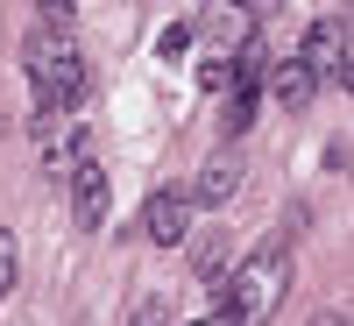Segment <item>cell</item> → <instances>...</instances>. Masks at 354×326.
<instances>
[{
	"label": "cell",
	"instance_id": "cell-1",
	"mask_svg": "<svg viewBox=\"0 0 354 326\" xmlns=\"http://www.w3.org/2000/svg\"><path fill=\"white\" fill-rule=\"evenodd\" d=\"M205 284H213V298L234 312V326H270L277 305H283V291H290V242L277 234V242H262L241 270H213Z\"/></svg>",
	"mask_w": 354,
	"mask_h": 326
},
{
	"label": "cell",
	"instance_id": "cell-2",
	"mask_svg": "<svg viewBox=\"0 0 354 326\" xmlns=\"http://www.w3.org/2000/svg\"><path fill=\"white\" fill-rule=\"evenodd\" d=\"M21 64H28V85H36V107L50 114H71L78 100H85V57H78V43L64 36V28H36V36L21 43Z\"/></svg>",
	"mask_w": 354,
	"mask_h": 326
},
{
	"label": "cell",
	"instance_id": "cell-3",
	"mask_svg": "<svg viewBox=\"0 0 354 326\" xmlns=\"http://www.w3.org/2000/svg\"><path fill=\"white\" fill-rule=\"evenodd\" d=\"M298 57H305L312 78H333L340 93H347V85H354V64H347V8L326 15V21H312V36L298 43Z\"/></svg>",
	"mask_w": 354,
	"mask_h": 326
},
{
	"label": "cell",
	"instance_id": "cell-4",
	"mask_svg": "<svg viewBox=\"0 0 354 326\" xmlns=\"http://www.w3.org/2000/svg\"><path fill=\"white\" fill-rule=\"evenodd\" d=\"M192 213H198V206H192V192H185V185L149 192V206H142V234H149L156 248H177V242L192 234Z\"/></svg>",
	"mask_w": 354,
	"mask_h": 326
},
{
	"label": "cell",
	"instance_id": "cell-5",
	"mask_svg": "<svg viewBox=\"0 0 354 326\" xmlns=\"http://www.w3.org/2000/svg\"><path fill=\"white\" fill-rule=\"evenodd\" d=\"M198 36L213 43V50H241V43H255V8L248 0H205V15H198Z\"/></svg>",
	"mask_w": 354,
	"mask_h": 326
},
{
	"label": "cell",
	"instance_id": "cell-6",
	"mask_svg": "<svg viewBox=\"0 0 354 326\" xmlns=\"http://www.w3.org/2000/svg\"><path fill=\"white\" fill-rule=\"evenodd\" d=\"M106 199H113V185H106V163H93L85 156L78 170H71V220L93 234V227H106Z\"/></svg>",
	"mask_w": 354,
	"mask_h": 326
},
{
	"label": "cell",
	"instance_id": "cell-7",
	"mask_svg": "<svg viewBox=\"0 0 354 326\" xmlns=\"http://www.w3.org/2000/svg\"><path fill=\"white\" fill-rule=\"evenodd\" d=\"M234 192H241V156H234V150H220L213 163L198 170V185H192V206H227Z\"/></svg>",
	"mask_w": 354,
	"mask_h": 326
},
{
	"label": "cell",
	"instance_id": "cell-8",
	"mask_svg": "<svg viewBox=\"0 0 354 326\" xmlns=\"http://www.w3.org/2000/svg\"><path fill=\"white\" fill-rule=\"evenodd\" d=\"M312 93H319V78L305 71V57H298V50H290V57H283V64L270 71V100H277L283 114H298V107H305Z\"/></svg>",
	"mask_w": 354,
	"mask_h": 326
},
{
	"label": "cell",
	"instance_id": "cell-9",
	"mask_svg": "<svg viewBox=\"0 0 354 326\" xmlns=\"http://www.w3.org/2000/svg\"><path fill=\"white\" fill-rule=\"evenodd\" d=\"M255 107H262V93H255V85H234V93H227V107H220V142H234V135H248V121H255Z\"/></svg>",
	"mask_w": 354,
	"mask_h": 326
},
{
	"label": "cell",
	"instance_id": "cell-10",
	"mask_svg": "<svg viewBox=\"0 0 354 326\" xmlns=\"http://www.w3.org/2000/svg\"><path fill=\"white\" fill-rule=\"evenodd\" d=\"M85 156H93V135L85 128H64V142H50V170H78Z\"/></svg>",
	"mask_w": 354,
	"mask_h": 326
},
{
	"label": "cell",
	"instance_id": "cell-11",
	"mask_svg": "<svg viewBox=\"0 0 354 326\" xmlns=\"http://www.w3.org/2000/svg\"><path fill=\"white\" fill-rule=\"evenodd\" d=\"M185 50H192V21H170L163 36H156V57H163V64H177Z\"/></svg>",
	"mask_w": 354,
	"mask_h": 326
},
{
	"label": "cell",
	"instance_id": "cell-12",
	"mask_svg": "<svg viewBox=\"0 0 354 326\" xmlns=\"http://www.w3.org/2000/svg\"><path fill=\"white\" fill-rule=\"evenodd\" d=\"M15 270H21V248H15V234H0V298L15 291Z\"/></svg>",
	"mask_w": 354,
	"mask_h": 326
},
{
	"label": "cell",
	"instance_id": "cell-13",
	"mask_svg": "<svg viewBox=\"0 0 354 326\" xmlns=\"http://www.w3.org/2000/svg\"><path fill=\"white\" fill-rule=\"evenodd\" d=\"M128 326H170V305H163V298H135Z\"/></svg>",
	"mask_w": 354,
	"mask_h": 326
},
{
	"label": "cell",
	"instance_id": "cell-14",
	"mask_svg": "<svg viewBox=\"0 0 354 326\" xmlns=\"http://www.w3.org/2000/svg\"><path fill=\"white\" fill-rule=\"evenodd\" d=\"M198 85H205V93H220V85H234V71H227V57H205V64H198Z\"/></svg>",
	"mask_w": 354,
	"mask_h": 326
},
{
	"label": "cell",
	"instance_id": "cell-15",
	"mask_svg": "<svg viewBox=\"0 0 354 326\" xmlns=\"http://www.w3.org/2000/svg\"><path fill=\"white\" fill-rule=\"evenodd\" d=\"M36 8H43L50 28H71V0H36Z\"/></svg>",
	"mask_w": 354,
	"mask_h": 326
},
{
	"label": "cell",
	"instance_id": "cell-16",
	"mask_svg": "<svg viewBox=\"0 0 354 326\" xmlns=\"http://www.w3.org/2000/svg\"><path fill=\"white\" fill-rule=\"evenodd\" d=\"M185 326H234V312H205V319H185Z\"/></svg>",
	"mask_w": 354,
	"mask_h": 326
},
{
	"label": "cell",
	"instance_id": "cell-17",
	"mask_svg": "<svg viewBox=\"0 0 354 326\" xmlns=\"http://www.w3.org/2000/svg\"><path fill=\"white\" fill-rule=\"evenodd\" d=\"M312 326H347V312H326V319H312Z\"/></svg>",
	"mask_w": 354,
	"mask_h": 326
},
{
	"label": "cell",
	"instance_id": "cell-18",
	"mask_svg": "<svg viewBox=\"0 0 354 326\" xmlns=\"http://www.w3.org/2000/svg\"><path fill=\"white\" fill-rule=\"evenodd\" d=\"M248 8H255V0H248Z\"/></svg>",
	"mask_w": 354,
	"mask_h": 326
}]
</instances>
